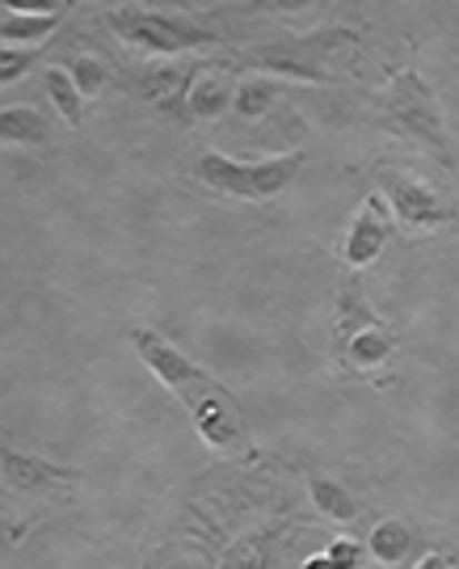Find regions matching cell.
<instances>
[{"label": "cell", "instance_id": "ffe728a7", "mask_svg": "<svg viewBox=\"0 0 459 569\" xmlns=\"http://www.w3.org/2000/svg\"><path fill=\"white\" fill-rule=\"evenodd\" d=\"M34 60H39V47H0V81H21V72Z\"/></svg>", "mask_w": 459, "mask_h": 569}, {"label": "cell", "instance_id": "3957f363", "mask_svg": "<svg viewBox=\"0 0 459 569\" xmlns=\"http://www.w3.org/2000/svg\"><path fill=\"white\" fill-rule=\"evenodd\" d=\"M355 34L350 30H317V34H300V39H279L266 42L258 51H249L245 63H253L270 77H287V81H317L329 84L338 81L333 72V56L350 51Z\"/></svg>", "mask_w": 459, "mask_h": 569}, {"label": "cell", "instance_id": "7c38bea8", "mask_svg": "<svg viewBox=\"0 0 459 569\" xmlns=\"http://www.w3.org/2000/svg\"><path fill=\"white\" fill-rule=\"evenodd\" d=\"M232 102H237V89H232V77L223 68H194V81L186 93L190 119H220Z\"/></svg>", "mask_w": 459, "mask_h": 569}, {"label": "cell", "instance_id": "cb8c5ba5", "mask_svg": "<svg viewBox=\"0 0 459 569\" xmlns=\"http://www.w3.org/2000/svg\"><path fill=\"white\" fill-rule=\"evenodd\" d=\"M303 569H338V566H333L329 557H308V561H303Z\"/></svg>", "mask_w": 459, "mask_h": 569}, {"label": "cell", "instance_id": "ba28073f", "mask_svg": "<svg viewBox=\"0 0 459 569\" xmlns=\"http://www.w3.org/2000/svg\"><path fill=\"white\" fill-rule=\"evenodd\" d=\"M131 346H136V355L152 367V376H157L160 385L169 388L178 401H186V397L207 380V371H202V367L190 363L178 346L164 342V338L152 333V329H131Z\"/></svg>", "mask_w": 459, "mask_h": 569}, {"label": "cell", "instance_id": "30bf717a", "mask_svg": "<svg viewBox=\"0 0 459 569\" xmlns=\"http://www.w3.org/2000/svg\"><path fill=\"white\" fill-rule=\"evenodd\" d=\"M68 18V0H60L51 13H34V4H9L4 0V21H0V39L4 47H21V42H34L39 47L47 34H56Z\"/></svg>", "mask_w": 459, "mask_h": 569}, {"label": "cell", "instance_id": "4fadbf2b", "mask_svg": "<svg viewBox=\"0 0 459 569\" xmlns=\"http://www.w3.org/2000/svg\"><path fill=\"white\" fill-rule=\"evenodd\" d=\"M190 81H194V68H186V72H178V68H148V72H143L140 93L152 106H160L164 114L190 119V114H186V93H190Z\"/></svg>", "mask_w": 459, "mask_h": 569}, {"label": "cell", "instance_id": "9a60e30c", "mask_svg": "<svg viewBox=\"0 0 459 569\" xmlns=\"http://www.w3.org/2000/svg\"><path fill=\"white\" fill-rule=\"evenodd\" d=\"M308 493H312V507L325 515V519H333V523H355L359 519V502L346 493V486L338 481H329V477H312L308 481Z\"/></svg>", "mask_w": 459, "mask_h": 569}, {"label": "cell", "instance_id": "5bb4252c", "mask_svg": "<svg viewBox=\"0 0 459 569\" xmlns=\"http://www.w3.org/2000/svg\"><path fill=\"white\" fill-rule=\"evenodd\" d=\"M42 89H47V98H51V106L60 110V119L68 122V127H80V122H84V98H80V89L68 68H47V72H42Z\"/></svg>", "mask_w": 459, "mask_h": 569}, {"label": "cell", "instance_id": "d6986e66", "mask_svg": "<svg viewBox=\"0 0 459 569\" xmlns=\"http://www.w3.org/2000/svg\"><path fill=\"white\" fill-rule=\"evenodd\" d=\"M68 72H72V81H77L80 98H93V93H101L106 81H110V68L101 60H93V56H77V60L68 63Z\"/></svg>", "mask_w": 459, "mask_h": 569}, {"label": "cell", "instance_id": "9c48e42d", "mask_svg": "<svg viewBox=\"0 0 459 569\" xmlns=\"http://www.w3.org/2000/svg\"><path fill=\"white\" fill-rule=\"evenodd\" d=\"M388 237H392V207H388L383 194H367L359 216H355V224L346 232V241H341V262L350 266V270L371 266L383 253Z\"/></svg>", "mask_w": 459, "mask_h": 569}, {"label": "cell", "instance_id": "277c9868", "mask_svg": "<svg viewBox=\"0 0 459 569\" xmlns=\"http://www.w3.org/2000/svg\"><path fill=\"white\" fill-rule=\"evenodd\" d=\"M106 26L119 34L122 42L152 51V56H181L194 47H211L216 34H207L202 26L173 13H157V9H140V4H119L106 13Z\"/></svg>", "mask_w": 459, "mask_h": 569}, {"label": "cell", "instance_id": "ac0fdd59", "mask_svg": "<svg viewBox=\"0 0 459 569\" xmlns=\"http://www.w3.org/2000/svg\"><path fill=\"white\" fill-rule=\"evenodd\" d=\"M275 102H279V84L275 81H266V77H258V81H245L237 89V114L245 122H253V119H266L270 110H275Z\"/></svg>", "mask_w": 459, "mask_h": 569}, {"label": "cell", "instance_id": "8992f818", "mask_svg": "<svg viewBox=\"0 0 459 569\" xmlns=\"http://www.w3.org/2000/svg\"><path fill=\"white\" fill-rule=\"evenodd\" d=\"M181 406L190 409V418H194V427H199V435H202V443L207 448H220V451H240L245 448V422H240V409H237V401L223 392L211 376L202 380Z\"/></svg>", "mask_w": 459, "mask_h": 569}, {"label": "cell", "instance_id": "5b68a950", "mask_svg": "<svg viewBox=\"0 0 459 569\" xmlns=\"http://www.w3.org/2000/svg\"><path fill=\"white\" fill-rule=\"evenodd\" d=\"M380 186L388 190L392 220H397L405 232H435V228L456 224V211H451V203H442L439 194H435L426 182H418V178L397 173V169H383Z\"/></svg>", "mask_w": 459, "mask_h": 569}, {"label": "cell", "instance_id": "2e32d148", "mask_svg": "<svg viewBox=\"0 0 459 569\" xmlns=\"http://www.w3.org/2000/svg\"><path fill=\"white\" fill-rule=\"evenodd\" d=\"M0 136H4V143H42L47 140V122L30 106H4L0 110Z\"/></svg>", "mask_w": 459, "mask_h": 569}, {"label": "cell", "instance_id": "603a6c76", "mask_svg": "<svg viewBox=\"0 0 459 569\" xmlns=\"http://www.w3.org/2000/svg\"><path fill=\"white\" fill-rule=\"evenodd\" d=\"M413 569H447V557H442V552H426Z\"/></svg>", "mask_w": 459, "mask_h": 569}, {"label": "cell", "instance_id": "8fae6325", "mask_svg": "<svg viewBox=\"0 0 459 569\" xmlns=\"http://www.w3.org/2000/svg\"><path fill=\"white\" fill-rule=\"evenodd\" d=\"M4 481L26 493V489L72 486V481H80V472H77V468L51 465V460H39V456H30V451L9 448V451H4Z\"/></svg>", "mask_w": 459, "mask_h": 569}, {"label": "cell", "instance_id": "6da1fadb", "mask_svg": "<svg viewBox=\"0 0 459 569\" xmlns=\"http://www.w3.org/2000/svg\"><path fill=\"white\" fill-rule=\"evenodd\" d=\"M308 164V152H282V157H266V161H228L220 152H202L194 161V178H199L207 190H220V194H232V199H245V203H266L282 190H291V182L303 173Z\"/></svg>", "mask_w": 459, "mask_h": 569}, {"label": "cell", "instance_id": "7402d4cb", "mask_svg": "<svg viewBox=\"0 0 459 569\" xmlns=\"http://www.w3.org/2000/svg\"><path fill=\"white\" fill-rule=\"evenodd\" d=\"M228 569H266V552L258 549V540H249V545H240L232 552V566Z\"/></svg>", "mask_w": 459, "mask_h": 569}, {"label": "cell", "instance_id": "7a4b0ae2", "mask_svg": "<svg viewBox=\"0 0 459 569\" xmlns=\"http://www.w3.org/2000/svg\"><path fill=\"white\" fill-rule=\"evenodd\" d=\"M383 127L405 136V140L421 143L435 161L451 164V143H447L442 110L435 102V93L426 89V81L418 77V68H405V72L392 77L388 102H383Z\"/></svg>", "mask_w": 459, "mask_h": 569}, {"label": "cell", "instance_id": "e0dca14e", "mask_svg": "<svg viewBox=\"0 0 459 569\" xmlns=\"http://www.w3.org/2000/svg\"><path fill=\"white\" fill-rule=\"evenodd\" d=\"M409 549H413V531L405 528V523H397V519L376 523V531H371V557H376L380 566H397V561H405V552Z\"/></svg>", "mask_w": 459, "mask_h": 569}, {"label": "cell", "instance_id": "44dd1931", "mask_svg": "<svg viewBox=\"0 0 459 569\" xmlns=\"http://www.w3.org/2000/svg\"><path fill=\"white\" fill-rule=\"evenodd\" d=\"M329 561L338 569H359V557H362V549H359V540H350V536H338L333 545H329V552H325Z\"/></svg>", "mask_w": 459, "mask_h": 569}, {"label": "cell", "instance_id": "52a82bcc", "mask_svg": "<svg viewBox=\"0 0 459 569\" xmlns=\"http://www.w3.org/2000/svg\"><path fill=\"white\" fill-rule=\"evenodd\" d=\"M397 338L371 317V308L362 305L359 287L350 283L341 296V350L350 367H380L392 355Z\"/></svg>", "mask_w": 459, "mask_h": 569}]
</instances>
